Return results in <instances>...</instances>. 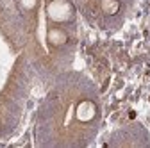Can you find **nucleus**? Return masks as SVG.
<instances>
[{"instance_id":"obj_1","label":"nucleus","mask_w":150,"mask_h":148,"mask_svg":"<svg viewBox=\"0 0 150 148\" xmlns=\"http://www.w3.org/2000/svg\"><path fill=\"white\" fill-rule=\"evenodd\" d=\"M47 16L54 23H68L75 18V9L68 0H50L47 4Z\"/></svg>"},{"instance_id":"obj_2","label":"nucleus","mask_w":150,"mask_h":148,"mask_svg":"<svg viewBox=\"0 0 150 148\" xmlns=\"http://www.w3.org/2000/svg\"><path fill=\"white\" fill-rule=\"evenodd\" d=\"M120 11H122V0H100L97 6V14H100L102 18H115L120 14Z\"/></svg>"},{"instance_id":"obj_3","label":"nucleus","mask_w":150,"mask_h":148,"mask_svg":"<svg viewBox=\"0 0 150 148\" xmlns=\"http://www.w3.org/2000/svg\"><path fill=\"white\" fill-rule=\"evenodd\" d=\"M47 41L52 47H63L68 41V34L63 29H50L47 32Z\"/></svg>"},{"instance_id":"obj_4","label":"nucleus","mask_w":150,"mask_h":148,"mask_svg":"<svg viewBox=\"0 0 150 148\" xmlns=\"http://www.w3.org/2000/svg\"><path fill=\"white\" fill-rule=\"evenodd\" d=\"M18 2H20V6L25 11H32L36 7V4H38V0H18Z\"/></svg>"}]
</instances>
